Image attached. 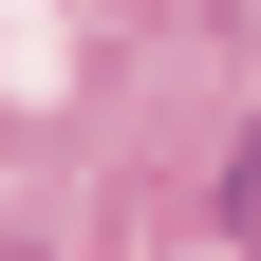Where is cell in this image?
Wrapping results in <instances>:
<instances>
[{"instance_id": "cell-1", "label": "cell", "mask_w": 261, "mask_h": 261, "mask_svg": "<svg viewBox=\"0 0 261 261\" xmlns=\"http://www.w3.org/2000/svg\"><path fill=\"white\" fill-rule=\"evenodd\" d=\"M224 243L261 261V130H243V149H224Z\"/></svg>"}, {"instance_id": "cell-2", "label": "cell", "mask_w": 261, "mask_h": 261, "mask_svg": "<svg viewBox=\"0 0 261 261\" xmlns=\"http://www.w3.org/2000/svg\"><path fill=\"white\" fill-rule=\"evenodd\" d=\"M0 261H19V243H0Z\"/></svg>"}]
</instances>
